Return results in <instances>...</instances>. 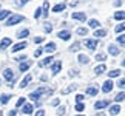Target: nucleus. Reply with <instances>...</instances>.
<instances>
[{
  "mask_svg": "<svg viewBox=\"0 0 125 116\" xmlns=\"http://www.w3.org/2000/svg\"><path fill=\"white\" fill-rule=\"evenodd\" d=\"M108 101H99V102H96L94 104V107L97 108V110H100V108H105V107H108Z\"/></svg>",
  "mask_w": 125,
  "mask_h": 116,
  "instance_id": "obj_10",
  "label": "nucleus"
},
{
  "mask_svg": "<svg viewBox=\"0 0 125 116\" xmlns=\"http://www.w3.org/2000/svg\"><path fill=\"white\" fill-rule=\"evenodd\" d=\"M65 8H66L65 3H59V5H56V6L52 8V11H54V12H60V11H63Z\"/></svg>",
  "mask_w": 125,
  "mask_h": 116,
  "instance_id": "obj_18",
  "label": "nucleus"
},
{
  "mask_svg": "<svg viewBox=\"0 0 125 116\" xmlns=\"http://www.w3.org/2000/svg\"><path fill=\"white\" fill-rule=\"evenodd\" d=\"M60 68H62V62L60 60H57V62H54V65H52V74H57L60 71Z\"/></svg>",
  "mask_w": 125,
  "mask_h": 116,
  "instance_id": "obj_8",
  "label": "nucleus"
},
{
  "mask_svg": "<svg viewBox=\"0 0 125 116\" xmlns=\"http://www.w3.org/2000/svg\"><path fill=\"white\" fill-rule=\"evenodd\" d=\"M57 36H59V37L62 39V40H68V39L71 37V33L65 30V31H60V33H59V34H57Z\"/></svg>",
  "mask_w": 125,
  "mask_h": 116,
  "instance_id": "obj_9",
  "label": "nucleus"
},
{
  "mask_svg": "<svg viewBox=\"0 0 125 116\" xmlns=\"http://www.w3.org/2000/svg\"><path fill=\"white\" fill-rule=\"evenodd\" d=\"M88 25H90V28H99V20H96V19H91V20L88 22Z\"/></svg>",
  "mask_w": 125,
  "mask_h": 116,
  "instance_id": "obj_22",
  "label": "nucleus"
},
{
  "mask_svg": "<svg viewBox=\"0 0 125 116\" xmlns=\"http://www.w3.org/2000/svg\"><path fill=\"white\" fill-rule=\"evenodd\" d=\"M114 99H116V102H122V101L125 99V93H117V96Z\"/></svg>",
  "mask_w": 125,
  "mask_h": 116,
  "instance_id": "obj_30",
  "label": "nucleus"
},
{
  "mask_svg": "<svg viewBox=\"0 0 125 116\" xmlns=\"http://www.w3.org/2000/svg\"><path fill=\"white\" fill-rule=\"evenodd\" d=\"M28 36H30V30H22V31L17 34L19 39H25V37H28Z\"/></svg>",
  "mask_w": 125,
  "mask_h": 116,
  "instance_id": "obj_19",
  "label": "nucleus"
},
{
  "mask_svg": "<svg viewBox=\"0 0 125 116\" xmlns=\"http://www.w3.org/2000/svg\"><path fill=\"white\" fill-rule=\"evenodd\" d=\"M76 110H77V112H82V110H85V105L80 102V104H77L76 105Z\"/></svg>",
  "mask_w": 125,
  "mask_h": 116,
  "instance_id": "obj_37",
  "label": "nucleus"
},
{
  "mask_svg": "<svg viewBox=\"0 0 125 116\" xmlns=\"http://www.w3.org/2000/svg\"><path fill=\"white\" fill-rule=\"evenodd\" d=\"M113 82L111 81H107V82H105V84H104V87H102V91H104V93H110V91H111L113 90Z\"/></svg>",
  "mask_w": 125,
  "mask_h": 116,
  "instance_id": "obj_4",
  "label": "nucleus"
},
{
  "mask_svg": "<svg viewBox=\"0 0 125 116\" xmlns=\"http://www.w3.org/2000/svg\"><path fill=\"white\" fill-rule=\"evenodd\" d=\"M45 50H46L48 53H52V51L56 50V43H52V42H50V43H48V45L45 46Z\"/></svg>",
  "mask_w": 125,
  "mask_h": 116,
  "instance_id": "obj_26",
  "label": "nucleus"
},
{
  "mask_svg": "<svg viewBox=\"0 0 125 116\" xmlns=\"http://www.w3.org/2000/svg\"><path fill=\"white\" fill-rule=\"evenodd\" d=\"M9 14H11L9 11H2V12H0V20H3V19H6V17L9 16Z\"/></svg>",
  "mask_w": 125,
  "mask_h": 116,
  "instance_id": "obj_32",
  "label": "nucleus"
},
{
  "mask_svg": "<svg viewBox=\"0 0 125 116\" xmlns=\"http://www.w3.org/2000/svg\"><path fill=\"white\" fill-rule=\"evenodd\" d=\"M108 53H110L111 56H117V54H119V48H117L116 45H110V46H108Z\"/></svg>",
  "mask_w": 125,
  "mask_h": 116,
  "instance_id": "obj_12",
  "label": "nucleus"
},
{
  "mask_svg": "<svg viewBox=\"0 0 125 116\" xmlns=\"http://www.w3.org/2000/svg\"><path fill=\"white\" fill-rule=\"evenodd\" d=\"M0 116H3V115H2V113H0Z\"/></svg>",
  "mask_w": 125,
  "mask_h": 116,
  "instance_id": "obj_54",
  "label": "nucleus"
},
{
  "mask_svg": "<svg viewBox=\"0 0 125 116\" xmlns=\"http://www.w3.org/2000/svg\"><path fill=\"white\" fill-rule=\"evenodd\" d=\"M51 30H52L51 23H45V31H46V33H51Z\"/></svg>",
  "mask_w": 125,
  "mask_h": 116,
  "instance_id": "obj_40",
  "label": "nucleus"
},
{
  "mask_svg": "<svg viewBox=\"0 0 125 116\" xmlns=\"http://www.w3.org/2000/svg\"><path fill=\"white\" fill-rule=\"evenodd\" d=\"M114 19H116V20H124V19H125V12L124 11H117L116 14H114Z\"/></svg>",
  "mask_w": 125,
  "mask_h": 116,
  "instance_id": "obj_24",
  "label": "nucleus"
},
{
  "mask_svg": "<svg viewBox=\"0 0 125 116\" xmlns=\"http://www.w3.org/2000/svg\"><path fill=\"white\" fill-rule=\"evenodd\" d=\"M65 107H59V110H57V115H59V116H63L65 115Z\"/></svg>",
  "mask_w": 125,
  "mask_h": 116,
  "instance_id": "obj_36",
  "label": "nucleus"
},
{
  "mask_svg": "<svg viewBox=\"0 0 125 116\" xmlns=\"http://www.w3.org/2000/svg\"><path fill=\"white\" fill-rule=\"evenodd\" d=\"M76 88H77V85L73 84V85H70V87H66V88H63V90H62V93H63V94H68V93H71V91H74Z\"/></svg>",
  "mask_w": 125,
  "mask_h": 116,
  "instance_id": "obj_16",
  "label": "nucleus"
},
{
  "mask_svg": "<svg viewBox=\"0 0 125 116\" xmlns=\"http://www.w3.org/2000/svg\"><path fill=\"white\" fill-rule=\"evenodd\" d=\"M105 70H107V67H105V65H99V67H96V68H94V73L96 74H102Z\"/></svg>",
  "mask_w": 125,
  "mask_h": 116,
  "instance_id": "obj_20",
  "label": "nucleus"
},
{
  "mask_svg": "<svg viewBox=\"0 0 125 116\" xmlns=\"http://www.w3.org/2000/svg\"><path fill=\"white\" fill-rule=\"evenodd\" d=\"M45 91H46V88H43V87H40V88H37V90L34 91V93H31V94H30V98H31L32 101H39L40 94H42V93H45Z\"/></svg>",
  "mask_w": 125,
  "mask_h": 116,
  "instance_id": "obj_2",
  "label": "nucleus"
},
{
  "mask_svg": "<svg viewBox=\"0 0 125 116\" xmlns=\"http://www.w3.org/2000/svg\"><path fill=\"white\" fill-rule=\"evenodd\" d=\"M96 60H105V54H102V53H99V54H96V57H94Z\"/></svg>",
  "mask_w": 125,
  "mask_h": 116,
  "instance_id": "obj_35",
  "label": "nucleus"
},
{
  "mask_svg": "<svg viewBox=\"0 0 125 116\" xmlns=\"http://www.w3.org/2000/svg\"><path fill=\"white\" fill-rule=\"evenodd\" d=\"M86 33H88V31H86V28H77V34L79 36H85Z\"/></svg>",
  "mask_w": 125,
  "mask_h": 116,
  "instance_id": "obj_33",
  "label": "nucleus"
},
{
  "mask_svg": "<svg viewBox=\"0 0 125 116\" xmlns=\"http://www.w3.org/2000/svg\"><path fill=\"white\" fill-rule=\"evenodd\" d=\"M97 87H88V88H86V93H88L90 96H96L97 94Z\"/></svg>",
  "mask_w": 125,
  "mask_h": 116,
  "instance_id": "obj_17",
  "label": "nucleus"
},
{
  "mask_svg": "<svg viewBox=\"0 0 125 116\" xmlns=\"http://www.w3.org/2000/svg\"><path fill=\"white\" fill-rule=\"evenodd\" d=\"M79 46H80V43H74V45L71 46V51H77V50H79Z\"/></svg>",
  "mask_w": 125,
  "mask_h": 116,
  "instance_id": "obj_45",
  "label": "nucleus"
},
{
  "mask_svg": "<svg viewBox=\"0 0 125 116\" xmlns=\"http://www.w3.org/2000/svg\"><path fill=\"white\" fill-rule=\"evenodd\" d=\"M73 19L83 22V20H86V16H85V12H73Z\"/></svg>",
  "mask_w": 125,
  "mask_h": 116,
  "instance_id": "obj_7",
  "label": "nucleus"
},
{
  "mask_svg": "<svg viewBox=\"0 0 125 116\" xmlns=\"http://www.w3.org/2000/svg\"><path fill=\"white\" fill-rule=\"evenodd\" d=\"M51 62H52V57H46V59H43L42 62H39V65L40 67H46V65H50Z\"/></svg>",
  "mask_w": 125,
  "mask_h": 116,
  "instance_id": "obj_23",
  "label": "nucleus"
},
{
  "mask_svg": "<svg viewBox=\"0 0 125 116\" xmlns=\"http://www.w3.org/2000/svg\"><path fill=\"white\" fill-rule=\"evenodd\" d=\"M26 2H30V0H16V5H19V6H23Z\"/></svg>",
  "mask_w": 125,
  "mask_h": 116,
  "instance_id": "obj_39",
  "label": "nucleus"
},
{
  "mask_svg": "<svg viewBox=\"0 0 125 116\" xmlns=\"http://www.w3.org/2000/svg\"><path fill=\"white\" fill-rule=\"evenodd\" d=\"M40 54H42V50H36V53H34V56H36V57H39Z\"/></svg>",
  "mask_w": 125,
  "mask_h": 116,
  "instance_id": "obj_48",
  "label": "nucleus"
},
{
  "mask_svg": "<svg viewBox=\"0 0 125 116\" xmlns=\"http://www.w3.org/2000/svg\"><path fill=\"white\" fill-rule=\"evenodd\" d=\"M9 45H11V39H9V37H5L3 40L0 42V48H2V50H5V48L9 46Z\"/></svg>",
  "mask_w": 125,
  "mask_h": 116,
  "instance_id": "obj_14",
  "label": "nucleus"
},
{
  "mask_svg": "<svg viewBox=\"0 0 125 116\" xmlns=\"http://www.w3.org/2000/svg\"><path fill=\"white\" fill-rule=\"evenodd\" d=\"M114 5H116V6H121L122 2H121V0H116V2H114Z\"/></svg>",
  "mask_w": 125,
  "mask_h": 116,
  "instance_id": "obj_49",
  "label": "nucleus"
},
{
  "mask_svg": "<svg viewBox=\"0 0 125 116\" xmlns=\"http://www.w3.org/2000/svg\"><path fill=\"white\" fill-rule=\"evenodd\" d=\"M119 74H121V71H119V70H111V71L108 73V76H110V77H117Z\"/></svg>",
  "mask_w": 125,
  "mask_h": 116,
  "instance_id": "obj_29",
  "label": "nucleus"
},
{
  "mask_svg": "<svg viewBox=\"0 0 125 116\" xmlns=\"http://www.w3.org/2000/svg\"><path fill=\"white\" fill-rule=\"evenodd\" d=\"M16 113H17L16 110H11V112H9V116H16Z\"/></svg>",
  "mask_w": 125,
  "mask_h": 116,
  "instance_id": "obj_51",
  "label": "nucleus"
},
{
  "mask_svg": "<svg viewBox=\"0 0 125 116\" xmlns=\"http://www.w3.org/2000/svg\"><path fill=\"white\" fill-rule=\"evenodd\" d=\"M96 116H105V115L104 113H99V115H96Z\"/></svg>",
  "mask_w": 125,
  "mask_h": 116,
  "instance_id": "obj_52",
  "label": "nucleus"
},
{
  "mask_svg": "<svg viewBox=\"0 0 125 116\" xmlns=\"http://www.w3.org/2000/svg\"><path fill=\"white\" fill-rule=\"evenodd\" d=\"M23 20V16H19V14H14V16H11L6 20V25L8 26H12V25H16V23H19V22H22Z\"/></svg>",
  "mask_w": 125,
  "mask_h": 116,
  "instance_id": "obj_1",
  "label": "nucleus"
},
{
  "mask_svg": "<svg viewBox=\"0 0 125 116\" xmlns=\"http://www.w3.org/2000/svg\"><path fill=\"white\" fill-rule=\"evenodd\" d=\"M20 105H25V98H20L17 101V107H20Z\"/></svg>",
  "mask_w": 125,
  "mask_h": 116,
  "instance_id": "obj_41",
  "label": "nucleus"
},
{
  "mask_svg": "<svg viewBox=\"0 0 125 116\" xmlns=\"http://www.w3.org/2000/svg\"><path fill=\"white\" fill-rule=\"evenodd\" d=\"M31 79H32V76L31 74H28V76H25V79H23L22 82H20V88H25V87L31 82Z\"/></svg>",
  "mask_w": 125,
  "mask_h": 116,
  "instance_id": "obj_13",
  "label": "nucleus"
},
{
  "mask_svg": "<svg viewBox=\"0 0 125 116\" xmlns=\"http://www.w3.org/2000/svg\"><path fill=\"white\" fill-rule=\"evenodd\" d=\"M9 98H11V96L2 94V96H0V102H2V104H8V102H9Z\"/></svg>",
  "mask_w": 125,
  "mask_h": 116,
  "instance_id": "obj_28",
  "label": "nucleus"
},
{
  "mask_svg": "<svg viewBox=\"0 0 125 116\" xmlns=\"http://www.w3.org/2000/svg\"><path fill=\"white\" fill-rule=\"evenodd\" d=\"M3 77H5V79H6V81H9V82H11V81L14 79V73H12V70L6 68V70L3 71Z\"/></svg>",
  "mask_w": 125,
  "mask_h": 116,
  "instance_id": "obj_5",
  "label": "nucleus"
},
{
  "mask_svg": "<svg viewBox=\"0 0 125 116\" xmlns=\"http://www.w3.org/2000/svg\"><path fill=\"white\" fill-rule=\"evenodd\" d=\"M122 65H124V67H125V59H124V60H122Z\"/></svg>",
  "mask_w": 125,
  "mask_h": 116,
  "instance_id": "obj_53",
  "label": "nucleus"
},
{
  "mask_svg": "<svg viewBox=\"0 0 125 116\" xmlns=\"http://www.w3.org/2000/svg\"><path fill=\"white\" fill-rule=\"evenodd\" d=\"M40 14H42V8H37V9H36V12H34V17H36V19H39V17H40Z\"/></svg>",
  "mask_w": 125,
  "mask_h": 116,
  "instance_id": "obj_38",
  "label": "nucleus"
},
{
  "mask_svg": "<svg viewBox=\"0 0 125 116\" xmlns=\"http://www.w3.org/2000/svg\"><path fill=\"white\" fill-rule=\"evenodd\" d=\"M94 36H97V37L107 36V30H97V31H94Z\"/></svg>",
  "mask_w": 125,
  "mask_h": 116,
  "instance_id": "obj_27",
  "label": "nucleus"
},
{
  "mask_svg": "<svg viewBox=\"0 0 125 116\" xmlns=\"http://www.w3.org/2000/svg\"><path fill=\"white\" fill-rule=\"evenodd\" d=\"M83 45L86 48H90V50H94V48L97 46V40H94V39H86V40H83Z\"/></svg>",
  "mask_w": 125,
  "mask_h": 116,
  "instance_id": "obj_3",
  "label": "nucleus"
},
{
  "mask_svg": "<svg viewBox=\"0 0 125 116\" xmlns=\"http://www.w3.org/2000/svg\"><path fill=\"white\" fill-rule=\"evenodd\" d=\"M79 116H83V115H79Z\"/></svg>",
  "mask_w": 125,
  "mask_h": 116,
  "instance_id": "obj_55",
  "label": "nucleus"
},
{
  "mask_svg": "<svg viewBox=\"0 0 125 116\" xmlns=\"http://www.w3.org/2000/svg\"><path fill=\"white\" fill-rule=\"evenodd\" d=\"M76 101H77V104H80L83 101V94H77V96H76Z\"/></svg>",
  "mask_w": 125,
  "mask_h": 116,
  "instance_id": "obj_42",
  "label": "nucleus"
},
{
  "mask_svg": "<svg viewBox=\"0 0 125 116\" xmlns=\"http://www.w3.org/2000/svg\"><path fill=\"white\" fill-rule=\"evenodd\" d=\"M34 42H36V43H40V42H43V37H36V39H34Z\"/></svg>",
  "mask_w": 125,
  "mask_h": 116,
  "instance_id": "obj_46",
  "label": "nucleus"
},
{
  "mask_svg": "<svg viewBox=\"0 0 125 116\" xmlns=\"http://www.w3.org/2000/svg\"><path fill=\"white\" fill-rule=\"evenodd\" d=\"M117 42L119 43H125V34L124 36H117Z\"/></svg>",
  "mask_w": 125,
  "mask_h": 116,
  "instance_id": "obj_43",
  "label": "nucleus"
},
{
  "mask_svg": "<svg viewBox=\"0 0 125 116\" xmlns=\"http://www.w3.org/2000/svg\"><path fill=\"white\" fill-rule=\"evenodd\" d=\"M36 116H45V112H43V110H39V112L36 113Z\"/></svg>",
  "mask_w": 125,
  "mask_h": 116,
  "instance_id": "obj_47",
  "label": "nucleus"
},
{
  "mask_svg": "<svg viewBox=\"0 0 125 116\" xmlns=\"http://www.w3.org/2000/svg\"><path fill=\"white\" fill-rule=\"evenodd\" d=\"M48 9H50V3L48 2H43V8H42V12H43V16H48Z\"/></svg>",
  "mask_w": 125,
  "mask_h": 116,
  "instance_id": "obj_25",
  "label": "nucleus"
},
{
  "mask_svg": "<svg viewBox=\"0 0 125 116\" xmlns=\"http://www.w3.org/2000/svg\"><path fill=\"white\" fill-rule=\"evenodd\" d=\"M119 112H121V107H119V105H111V107H110V115L116 116V115H119Z\"/></svg>",
  "mask_w": 125,
  "mask_h": 116,
  "instance_id": "obj_15",
  "label": "nucleus"
},
{
  "mask_svg": "<svg viewBox=\"0 0 125 116\" xmlns=\"http://www.w3.org/2000/svg\"><path fill=\"white\" fill-rule=\"evenodd\" d=\"M124 30H125V23H121V25L116 26V33H122Z\"/></svg>",
  "mask_w": 125,
  "mask_h": 116,
  "instance_id": "obj_34",
  "label": "nucleus"
},
{
  "mask_svg": "<svg viewBox=\"0 0 125 116\" xmlns=\"http://www.w3.org/2000/svg\"><path fill=\"white\" fill-rule=\"evenodd\" d=\"M51 104H52V105H59V99H54V101H52Z\"/></svg>",
  "mask_w": 125,
  "mask_h": 116,
  "instance_id": "obj_50",
  "label": "nucleus"
},
{
  "mask_svg": "<svg viewBox=\"0 0 125 116\" xmlns=\"http://www.w3.org/2000/svg\"><path fill=\"white\" fill-rule=\"evenodd\" d=\"M23 48H26V43L25 42H22V43H17V45H14L11 50H12V53H17V51H20V50H23Z\"/></svg>",
  "mask_w": 125,
  "mask_h": 116,
  "instance_id": "obj_11",
  "label": "nucleus"
},
{
  "mask_svg": "<svg viewBox=\"0 0 125 116\" xmlns=\"http://www.w3.org/2000/svg\"><path fill=\"white\" fill-rule=\"evenodd\" d=\"M28 68H30V62H23V64H20V71H26Z\"/></svg>",
  "mask_w": 125,
  "mask_h": 116,
  "instance_id": "obj_31",
  "label": "nucleus"
},
{
  "mask_svg": "<svg viewBox=\"0 0 125 116\" xmlns=\"http://www.w3.org/2000/svg\"><path fill=\"white\" fill-rule=\"evenodd\" d=\"M32 110H34L32 104H25V105H23V108H22V112L25 113V115H31V113H32Z\"/></svg>",
  "mask_w": 125,
  "mask_h": 116,
  "instance_id": "obj_6",
  "label": "nucleus"
},
{
  "mask_svg": "<svg viewBox=\"0 0 125 116\" xmlns=\"http://www.w3.org/2000/svg\"><path fill=\"white\" fill-rule=\"evenodd\" d=\"M117 85H119V88H125V79H121Z\"/></svg>",
  "mask_w": 125,
  "mask_h": 116,
  "instance_id": "obj_44",
  "label": "nucleus"
},
{
  "mask_svg": "<svg viewBox=\"0 0 125 116\" xmlns=\"http://www.w3.org/2000/svg\"><path fill=\"white\" fill-rule=\"evenodd\" d=\"M77 59H79V62H80V64H88V62H90L88 56H85V54H79V57H77Z\"/></svg>",
  "mask_w": 125,
  "mask_h": 116,
  "instance_id": "obj_21",
  "label": "nucleus"
}]
</instances>
